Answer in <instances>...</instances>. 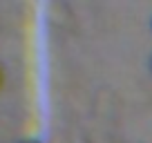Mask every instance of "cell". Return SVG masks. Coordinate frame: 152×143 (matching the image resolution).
<instances>
[{"label":"cell","instance_id":"obj_1","mask_svg":"<svg viewBox=\"0 0 152 143\" xmlns=\"http://www.w3.org/2000/svg\"><path fill=\"white\" fill-rule=\"evenodd\" d=\"M18 143H43V141H38V139H23V141H18Z\"/></svg>","mask_w":152,"mask_h":143},{"label":"cell","instance_id":"obj_2","mask_svg":"<svg viewBox=\"0 0 152 143\" xmlns=\"http://www.w3.org/2000/svg\"><path fill=\"white\" fill-rule=\"evenodd\" d=\"M2 81H5V74H2V69H0V87H2Z\"/></svg>","mask_w":152,"mask_h":143},{"label":"cell","instance_id":"obj_3","mask_svg":"<svg viewBox=\"0 0 152 143\" xmlns=\"http://www.w3.org/2000/svg\"><path fill=\"white\" fill-rule=\"evenodd\" d=\"M150 72H152V58H150Z\"/></svg>","mask_w":152,"mask_h":143}]
</instances>
